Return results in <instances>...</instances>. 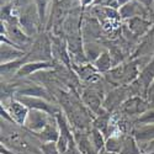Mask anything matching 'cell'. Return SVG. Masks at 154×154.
<instances>
[{"instance_id":"cell-1","label":"cell","mask_w":154,"mask_h":154,"mask_svg":"<svg viewBox=\"0 0 154 154\" xmlns=\"http://www.w3.org/2000/svg\"><path fill=\"white\" fill-rule=\"evenodd\" d=\"M2 107L6 111L9 121L11 123H15L20 127H23L25 121H26L27 115L30 112V109L26 105H23L20 100L14 97L5 102H2Z\"/></svg>"},{"instance_id":"cell-2","label":"cell","mask_w":154,"mask_h":154,"mask_svg":"<svg viewBox=\"0 0 154 154\" xmlns=\"http://www.w3.org/2000/svg\"><path fill=\"white\" fill-rule=\"evenodd\" d=\"M54 119H56V116H52V115H49L45 111L30 110L23 127L26 128L27 131H30L31 133L38 134L40 132H42Z\"/></svg>"},{"instance_id":"cell-3","label":"cell","mask_w":154,"mask_h":154,"mask_svg":"<svg viewBox=\"0 0 154 154\" xmlns=\"http://www.w3.org/2000/svg\"><path fill=\"white\" fill-rule=\"evenodd\" d=\"M132 96L131 94V90H130V86H117L112 89V90L106 95L105 100H104V104H102V106H104L105 110H107L109 112H113L116 110H120L121 106L123 105V102L130 99Z\"/></svg>"},{"instance_id":"cell-4","label":"cell","mask_w":154,"mask_h":154,"mask_svg":"<svg viewBox=\"0 0 154 154\" xmlns=\"http://www.w3.org/2000/svg\"><path fill=\"white\" fill-rule=\"evenodd\" d=\"M150 109V104L148 99H144L142 96H131L127 99L123 105L121 106L120 111L125 115V116H137L139 117L142 113H144L147 110Z\"/></svg>"},{"instance_id":"cell-5","label":"cell","mask_w":154,"mask_h":154,"mask_svg":"<svg viewBox=\"0 0 154 154\" xmlns=\"http://www.w3.org/2000/svg\"><path fill=\"white\" fill-rule=\"evenodd\" d=\"M15 99L20 100L23 105H26L30 110H40V111H45L52 116L59 112L58 107H56L52 102L42 99V97H32V96H15Z\"/></svg>"},{"instance_id":"cell-6","label":"cell","mask_w":154,"mask_h":154,"mask_svg":"<svg viewBox=\"0 0 154 154\" xmlns=\"http://www.w3.org/2000/svg\"><path fill=\"white\" fill-rule=\"evenodd\" d=\"M53 68V63L51 60H36V62H26L23 66L17 70L15 78H25L31 74H36L41 70H47Z\"/></svg>"},{"instance_id":"cell-7","label":"cell","mask_w":154,"mask_h":154,"mask_svg":"<svg viewBox=\"0 0 154 154\" xmlns=\"http://www.w3.org/2000/svg\"><path fill=\"white\" fill-rule=\"evenodd\" d=\"M83 101L84 104L90 109L95 115L101 111L102 106V95H100V91L96 88H89L83 91Z\"/></svg>"},{"instance_id":"cell-8","label":"cell","mask_w":154,"mask_h":154,"mask_svg":"<svg viewBox=\"0 0 154 154\" xmlns=\"http://www.w3.org/2000/svg\"><path fill=\"white\" fill-rule=\"evenodd\" d=\"M119 12H120V17L122 20H131L137 16L144 17V15L147 14V8H144L143 5H140L134 0V2H131L130 4L122 6Z\"/></svg>"},{"instance_id":"cell-9","label":"cell","mask_w":154,"mask_h":154,"mask_svg":"<svg viewBox=\"0 0 154 154\" xmlns=\"http://www.w3.org/2000/svg\"><path fill=\"white\" fill-rule=\"evenodd\" d=\"M132 136L138 144H144L154 140V125H140L136 126L132 131Z\"/></svg>"},{"instance_id":"cell-10","label":"cell","mask_w":154,"mask_h":154,"mask_svg":"<svg viewBox=\"0 0 154 154\" xmlns=\"http://www.w3.org/2000/svg\"><path fill=\"white\" fill-rule=\"evenodd\" d=\"M150 27H152V23L142 16H137V17L128 20V29L131 30V32L134 37L148 35L150 31Z\"/></svg>"},{"instance_id":"cell-11","label":"cell","mask_w":154,"mask_h":154,"mask_svg":"<svg viewBox=\"0 0 154 154\" xmlns=\"http://www.w3.org/2000/svg\"><path fill=\"white\" fill-rule=\"evenodd\" d=\"M25 56H26V52L23 49L8 43H2V64L21 59Z\"/></svg>"},{"instance_id":"cell-12","label":"cell","mask_w":154,"mask_h":154,"mask_svg":"<svg viewBox=\"0 0 154 154\" xmlns=\"http://www.w3.org/2000/svg\"><path fill=\"white\" fill-rule=\"evenodd\" d=\"M35 136L40 139L41 143H45V142H57L59 136H60V132H59V127L57 125L56 119L51 122L42 132H40L38 134H35Z\"/></svg>"},{"instance_id":"cell-13","label":"cell","mask_w":154,"mask_h":154,"mask_svg":"<svg viewBox=\"0 0 154 154\" xmlns=\"http://www.w3.org/2000/svg\"><path fill=\"white\" fill-rule=\"evenodd\" d=\"M49 94L40 85H26L25 88L17 89L15 96H32V97H42L48 101H51Z\"/></svg>"},{"instance_id":"cell-14","label":"cell","mask_w":154,"mask_h":154,"mask_svg":"<svg viewBox=\"0 0 154 154\" xmlns=\"http://www.w3.org/2000/svg\"><path fill=\"white\" fill-rule=\"evenodd\" d=\"M120 154H143L138 142L132 134H122V147Z\"/></svg>"},{"instance_id":"cell-15","label":"cell","mask_w":154,"mask_h":154,"mask_svg":"<svg viewBox=\"0 0 154 154\" xmlns=\"http://www.w3.org/2000/svg\"><path fill=\"white\" fill-rule=\"evenodd\" d=\"M93 66L99 73H109L113 68V62L109 51H102V53L93 63Z\"/></svg>"},{"instance_id":"cell-16","label":"cell","mask_w":154,"mask_h":154,"mask_svg":"<svg viewBox=\"0 0 154 154\" xmlns=\"http://www.w3.org/2000/svg\"><path fill=\"white\" fill-rule=\"evenodd\" d=\"M89 137H90V140H91V144L93 147L95 148V150L97 152H101L102 149L105 148V143H106V137L105 134L102 133L100 130H97V128L93 127L90 133H89Z\"/></svg>"},{"instance_id":"cell-17","label":"cell","mask_w":154,"mask_h":154,"mask_svg":"<svg viewBox=\"0 0 154 154\" xmlns=\"http://www.w3.org/2000/svg\"><path fill=\"white\" fill-rule=\"evenodd\" d=\"M122 147V134H112L106 138V143H105V150L111 152V153H117L120 154Z\"/></svg>"},{"instance_id":"cell-18","label":"cell","mask_w":154,"mask_h":154,"mask_svg":"<svg viewBox=\"0 0 154 154\" xmlns=\"http://www.w3.org/2000/svg\"><path fill=\"white\" fill-rule=\"evenodd\" d=\"M84 53H85V57H86L88 62L94 63L99 58V56L102 53V51L100 49L99 46L88 42V43L84 45Z\"/></svg>"},{"instance_id":"cell-19","label":"cell","mask_w":154,"mask_h":154,"mask_svg":"<svg viewBox=\"0 0 154 154\" xmlns=\"http://www.w3.org/2000/svg\"><path fill=\"white\" fill-rule=\"evenodd\" d=\"M35 2V6L37 9V14L40 17V22L41 25H43L46 22V14H47V8L51 0H33Z\"/></svg>"},{"instance_id":"cell-20","label":"cell","mask_w":154,"mask_h":154,"mask_svg":"<svg viewBox=\"0 0 154 154\" xmlns=\"http://www.w3.org/2000/svg\"><path fill=\"white\" fill-rule=\"evenodd\" d=\"M134 123H136V126H140V125H154V107H150L144 113L140 115L139 117H137L136 121H134Z\"/></svg>"},{"instance_id":"cell-21","label":"cell","mask_w":154,"mask_h":154,"mask_svg":"<svg viewBox=\"0 0 154 154\" xmlns=\"http://www.w3.org/2000/svg\"><path fill=\"white\" fill-rule=\"evenodd\" d=\"M41 152H42V154H60L56 142L41 143Z\"/></svg>"},{"instance_id":"cell-22","label":"cell","mask_w":154,"mask_h":154,"mask_svg":"<svg viewBox=\"0 0 154 154\" xmlns=\"http://www.w3.org/2000/svg\"><path fill=\"white\" fill-rule=\"evenodd\" d=\"M14 5H15L16 9L29 6V0H15V2H14Z\"/></svg>"},{"instance_id":"cell-23","label":"cell","mask_w":154,"mask_h":154,"mask_svg":"<svg viewBox=\"0 0 154 154\" xmlns=\"http://www.w3.org/2000/svg\"><path fill=\"white\" fill-rule=\"evenodd\" d=\"M137 3H139L140 5H143L144 8H152V5L154 4V0H136Z\"/></svg>"},{"instance_id":"cell-24","label":"cell","mask_w":154,"mask_h":154,"mask_svg":"<svg viewBox=\"0 0 154 154\" xmlns=\"http://www.w3.org/2000/svg\"><path fill=\"white\" fill-rule=\"evenodd\" d=\"M116 2H117V5H119L120 8H122V6L127 5V4H130L132 0H116Z\"/></svg>"},{"instance_id":"cell-25","label":"cell","mask_w":154,"mask_h":154,"mask_svg":"<svg viewBox=\"0 0 154 154\" xmlns=\"http://www.w3.org/2000/svg\"><path fill=\"white\" fill-rule=\"evenodd\" d=\"M93 2H94V0H80V3H82V6H83V8L89 6Z\"/></svg>"},{"instance_id":"cell-26","label":"cell","mask_w":154,"mask_h":154,"mask_svg":"<svg viewBox=\"0 0 154 154\" xmlns=\"http://www.w3.org/2000/svg\"><path fill=\"white\" fill-rule=\"evenodd\" d=\"M148 101H149V104H150V107H154V94H150L148 96Z\"/></svg>"},{"instance_id":"cell-27","label":"cell","mask_w":154,"mask_h":154,"mask_svg":"<svg viewBox=\"0 0 154 154\" xmlns=\"http://www.w3.org/2000/svg\"><path fill=\"white\" fill-rule=\"evenodd\" d=\"M14 3L15 0H2V6H5V5H8V4H10V3Z\"/></svg>"},{"instance_id":"cell-28","label":"cell","mask_w":154,"mask_h":154,"mask_svg":"<svg viewBox=\"0 0 154 154\" xmlns=\"http://www.w3.org/2000/svg\"><path fill=\"white\" fill-rule=\"evenodd\" d=\"M99 154H117V153H111V152H107L105 149H102L101 152H99Z\"/></svg>"},{"instance_id":"cell-29","label":"cell","mask_w":154,"mask_h":154,"mask_svg":"<svg viewBox=\"0 0 154 154\" xmlns=\"http://www.w3.org/2000/svg\"><path fill=\"white\" fill-rule=\"evenodd\" d=\"M149 36H152V35H154V22L152 23V27H150V31H149V33H148Z\"/></svg>"},{"instance_id":"cell-30","label":"cell","mask_w":154,"mask_h":154,"mask_svg":"<svg viewBox=\"0 0 154 154\" xmlns=\"http://www.w3.org/2000/svg\"><path fill=\"white\" fill-rule=\"evenodd\" d=\"M66 154H67V153H66Z\"/></svg>"}]
</instances>
